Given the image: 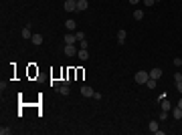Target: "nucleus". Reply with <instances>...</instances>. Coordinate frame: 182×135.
Listing matches in <instances>:
<instances>
[{
	"instance_id": "19",
	"label": "nucleus",
	"mask_w": 182,
	"mask_h": 135,
	"mask_svg": "<svg viewBox=\"0 0 182 135\" xmlns=\"http://www.w3.org/2000/svg\"><path fill=\"white\" fill-rule=\"evenodd\" d=\"M148 129H150V131H158V121H150Z\"/></svg>"
},
{
	"instance_id": "2",
	"label": "nucleus",
	"mask_w": 182,
	"mask_h": 135,
	"mask_svg": "<svg viewBox=\"0 0 182 135\" xmlns=\"http://www.w3.org/2000/svg\"><path fill=\"white\" fill-rule=\"evenodd\" d=\"M63 52L67 54V56H75L77 52H79V48L75 45H65V48H63Z\"/></svg>"
},
{
	"instance_id": "11",
	"label": "nucleus",
	"mask_w": 182,
	"mask_h": 135,
	"mask_svg": "<svg viewBox=\"0 0 182 135\" xmlns=\"http://www.w3.org/2000/svg\"><path fill=\"white\" fill-rule=\"evenodd\" d=\"M174 81H176V89H178V93L182 95V75H180V73L174 75Z\"/></svg>"
},
{
	"instance_id": "22",
	"label": "nucleus",
	"mask_w": 182,
	"mask_h": 135,
	"mask_svg": "<svg viewBox=\"0 0 182 135\" xmlns=\"http://www.w3.org/2000/svg\"><path fill=\"white\" fill-rule=\"evenodd\" d=\"M172 65H174V67H182V59H178V56H176V59L172 61Z\"/></svg>"
},
{
	"instance_id": "9",
	"label": "nucleus",
	"mask_w": 182,
	"mask_h": 135,
	"mask_svg": "<svg viewBox=\"0 0 182 135\" xmlns=\"http://www.w3.org/2000/svg\"><path fill=\"white\" fill-rule=\"evenodd\" d=\"M20 34H22V39H26V41H31V39H33V34H35V32H31V26H24V28H22V32H20Z\"/></svg>"
},
{
	"instance_id": "10",
	"label": "nucleus",
	"mask_w": 182,
	"mask_h": 135,
	"mask_svg": "<svg viewBox=\"0 0 182 135\" xmlns=\"http://www.w3.org/2000/svg\"><path fill=\"white\" fill-rule=\"evenodd\" d=\"M93 93H95V91L91 89V87H87V85L81 87V95H83V97H93Z\"/></svg>"
},
{
	"instance_id": "26",
	"label": "nucleus",
	"mask_w": 182,
	"mask_h": 135,
	"mask_svg": "<svg viewBox=\"0 0 182 135\" xmlns=\"http://www.w3.org/2000/svg\"><path fill=\"white\" fill-rule=\"evenodd\" d=\"M51 87H55V89H59L61 85H59V81H55V79H53V81H51Z\"/></svg>"
},
{
	"instance_id": "7",
	"label": "nucleus",
	"mask_w": 182,
	"mask_h": 135,
	"mask_svg": "<svg viewBox=\"0 0 182 135\" xmlns=\"http://www.w3.org/2000/svg\"><path fill=\"white\" fill-rule=\"evenodd\" d=\"M87 8H89V2L87 0H79L77 2V12H85Z\"/></svg>"
},
{
	"instance_id": "17",
	"label": "nucleus",
	"mask_w": 182,
	"mask_h": 135,
	"mask_svg": "<svg viewBox=\"0 0 182 135\" xmlns=\"http://www.w3.org/2000/svg\"><path fill=\"white\" fill-rule=\"evenodd\" d=\"M59 93H61V95H69V87H67V85H61V87H59Z\"/></svg>"
},
{
	"instance_id": "1",
	"label": "nucleus",
	"mask_w": 182,
	"mask_h": 135,
	"mask_svg": "<svg viewBox=\"0 0 182 135\" xmlns=\"http://www.w3.org/2000/svg\"><path fill=\"white\" fill-rule=\"evenodd\" d=\"M148 79H150V73H148V71H138L136 77H134V81H136L138 85H146Z\"/></svg>"
},
{
	"instance_id": "29",
	"label": "nucleus",
	"mask_w": 182,
	"mask_h": 135,
	"mask_svg": "<svg viewBox=\"0 0 182 135\" xmlns=\"http://www.w3.org/2000/svg\"><path fill=\"white\" fill-rule=\"evenodd\" d=\"M178 107H180V109H182V97H180V101H178Z\"/></svg>"
},
{
	"instance_id": "4",
	"label": "nucleus",
	"mask_w": 182,
	"mask_h": 135,
	"mask_svg": "<svg viewBox=\"0 0 182 135\" xmlns=\"http://www.w3.org/2000/svg\"><path fill=\"white\" fill-rule=\"evenodd\" d=\"M63 41H65V45H75V43H79V41H77V37H75L73 32H67V34L63 37Z\"/></svg>"
},
{
	"instance_id": "6",
	"label": "nucleus",
	"mask_w": 182,
	"mask_h": 135,
	"mask_svg": "<svg viewBox=\"0 0 182 135\" xmlns=\"http://www.w3.org/2000/svg\"><path fill=\"white\" fill-rule=\"evenodd\" d=\"M43 41H45V39H43V34H39V32H35V34H33V39H31V43H33L35 46L43 45Z\"/></svg>"
},
{
	"instance_id": "24",
	"label": "nucleus",
	"mask_w": 182,
	"mask_h": 135,
	"mask_svg": "<svg viewBox=\"0 0 182 135\" xmlns=\"http://www.w3.org/2000/svg\"><path fill=\"white\" fill-rule=\"evenodd\" d=\"M142 2H144V4H146V6H148V8H150V6H154V4H156V0H142Z\"/></svg>"
},
{
	"instance_id": "25",
	"label": "nucleus",
	"mask_w": 182,
	"mask_h": 135,
	"mask_svg": "<svg viewBox=\"0 0 182 135\" xmlns=\"http://www.w3.org/2000/svg\"><path fill=\"white\" fill-rule=\"evenodd\" d=\"M164 99H168V95H166V93H160V95H158V103L164 101Z\"/></svg>"
},
{
	"instance_id": "23",
	"label": "nucleus",
	"mask_w": 182,
	"mask_h": 135,
	"mask_svg": "<svg viewBox=\"0 0 182 135\" xmlns=\"http://www.w3.org/2000/svg\"><path fill=\"white\" fill-rule=\"evenodd\" d=\"M75 37H77V41L81 43V41H85V34L83 32H75Z\"/></svg>"
},
{
	"instance_id": "18",
	"label": "nucleus",
	"mask_w": 182,
	"mask_h": 135,
	"mask_svg": "<svg viewBox=\"0 0 182 135\" xmlns=\"http://www.w3.org/2000/svg\"><path fill=\"white\" fill-rule=\"evenodd\" d=\"M168 115H170V111H162V113L158 115V119H160V121H166V119H168Z\"/></svg>"
},
{
	"instance_id": "28",
	"label": "nucleus",
	"mask_w": 182,
	"mask_h": 135,
	"mask_svg": "<svg viewBox=\"0 0 182 135\" xmlns=\"http://www.w3.org/2000/svg\"><path fill=\"white\" fill-rule=\"evenodd\" d=\"M128 2H130V4H132V6H136L138 2H142V0H128Z\"/></svg>"
},
{
	"instance_id": "13",
	"label": "nucleus",
	"mask_w": 182,
	"mask_h": 135,
	"mask_svg": "<svg viewBox=\"0 0 182 135\" xmlns=\"http://www.w3.org/2000/svg\"><path fill=\"white\" fill-rule=\"evenodd\" d=\"M77 56H79L81 61H87V59H89V50H87V48H79Z\"/></svg>"
},
{
	"instance_id": "3",
	"label": "nucleus",
	"mask_w": 182,
	"mask_h": 135,
	"mask_svg": "<svg viewBox=\"0 0 182 135\" xmlns=\"http://www.w3.org/2000/svg\"><path fill=\"white\" fill-rule=\"evenodd\" d=\"M63 8H65L67 12H77V2H75V0H65Z\"/></svg>"
},
{
	"instance_id": "8",
	"label": "nucleus",
	"mask_w": 182,
	"mask_h": 135,
	"mask_svg": "<svg viewBox=\"0 0 182 135\" xmlns=\"http://www.w3.org/2000/svg\"><path fill=\"white\" fill-rule=\"evenodd\" d=\"M65 28H67V30H75V28H77V22H75L73 18H67V20H65Z\"/></svg>"
},
{
	"instance_id": "5",
	"label": "nucleus",
	"mask_w": 182,
	"mask_h": 135,
	"mask_svg": "<svg viewBox=\"0 0 182 135\" xmlns=\"http://www.w3.org/2000/svg\"><path fill=\"white\" fill-rule=\"evenodd\" d=\"M150 77L158 81V79L162 77V69H160V67H154V69H150Z\"/></svg>"
},
{
	"instance_id": "27",
	"label": "nucleus",
	"mask_w": 182,
	"mask_h": 135,
	"mask_svg": "<svg viewBox=\"0 0 182 135\" xmlns=\"http://www.w3.org/2000/svg\"><path fill=\"white\" fill-rule=\"evenodd\" d=\"M79 48H87V39H85V41H81V43H79Z\"/></svg>"
},
{
	"instance_id": "21",
	"label": "nucleus",
	"mask_w": 182,
	"mask_h": 135,
	"mask_svg": "<svg viewBox=\"0 0 182 135\" xmlns=\"http://www.w3.org/2000/svg\"><path fill=\"white\" fill-rule=\"evenodd\" d=\"M10 133H12L10 127H0V135H10Z\"/></svg>"
},
{
	"instance_id": "15",
	"label": "nucleus",
	"mask_w": 182,
	"mask_h": 135,
	"mask_svg": "<svg viewBox=\"0 0 182 135\" xmlns=\"http://www.w3.org/2000/svg\"><path fill=\"white\" fill-rule=\"evenodd\" d=\"M117 43H119V45L126 43V30H117Z\"/></svg>"
},
{
	"instance_id": "12",
	"label": "nucleus",
	"mask_w": 182,
	"mask_h": 135,
	"mask_svg": "<svg viewBox=\"0 0 182 135\" xmlns=\"http://www.w3.org/2000/svg\"><path fill=\"white\" fill-rule=\"evenodd\" d=\"M170 113H172V117H174V119H182V109L178 107V105H176V107H172V111H170Z\"/></svg>"
},
{
	"instance_id": "30",
	"label": "nucleus",
	"mask_w": 182,
	"mask_h": 135,
	"mask_svg": "<svg viewBox=\"0 0 182 135\" xmlns=\"http://www.w3.org/2000/svg\"><path fill=\"white\" fill-rule=\"evenodd\" d=\"M75 2H79V0H75Z\"/></svg>"
},
{
	"instance_id": "20",
	"label": "nucleus",
	"mask_w": 182,
	"mask_h": 135,
	"mask_svg": "<svg viewBox=\"0 0 182 135\" xmlns=\"http://www.w3.org/2000/svg\"><path fill=\"white\" fill-rule=\"evenodd\" d=\"M134 18H136V20H142V18H144V10H136V12H134Z\"/></svg>"
},
{
	"instance_id": "16",
	"label": "nucleus",
	"mask_w": 182,
	"mask_h": 135,
	"mask_svg": "<svg viewBox=\"0 0 182 135\" xmlns=\"http://www.w3.org/2000/svg\"><path fill=\"white\" fill-rule=\"evenodd\" d=\"M156 85H158V83H156V79H152V77H150V79H148V83H146V87H148V89H156Z\"/></svg>"
},
{
	"instance_id": "14",
	"label": "nucleus",
	"mask_w": 182,
	"mask_h": 135,
	"mask_svg": "<svg viewBox=\"0 0 182 135\" xmlns=\"http://www.w3.org/2000/svg\"><path fill=\"white\" fill-rule=\"evenodd\" d=\"M160 107H162V111H172V103H170L168 99L160 101Z\"/></svg>"
}]
</instances>
